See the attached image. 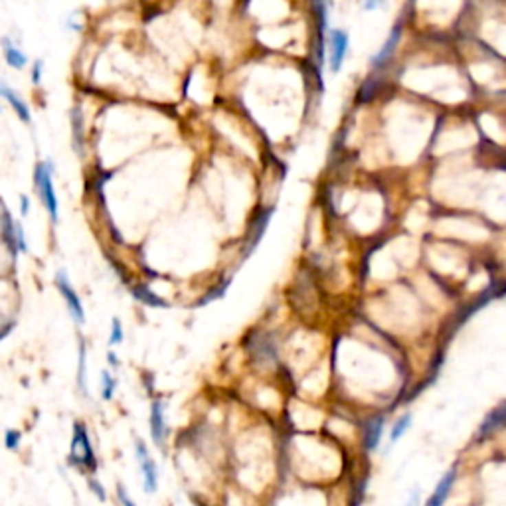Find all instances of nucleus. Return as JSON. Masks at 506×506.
I'll return each mask as SVG.
<instances>
[{
  "label": "nucleus",
  "instance_id": "f257e3e1",
  "mask_svg": "<svg viewBox=\"0 0 506 506\" xmlns=\"http://www.w3.org/2000/svg\"><path fill=\"white\" fill-rule=\"evenodd\" d=\"M69 461H72V465L83 469L85 473H95L97 471V457H95L94 445H91L85 424H76L74 426V439H72Z\"/></svg>",
  "mask_w": 506,
  "mask_h": 506
},
{
  "label": "nucleus",
  "instance_id": "f03ea898",
  "mask_svg": "<svg viewBox=\"0 0 506 506\" xmlns=\"http://www.w3.org/2000/svg\"><path fill=\"white\" fill-rule=\"evenodd\" d=\"M34 180H36V186H38L42 202L46 206L47 214L52 216L54 223H58V196H56L54 182H52V164L50 162H38Z\"/></svg>",
  "mask_w": 506,
  "mask_h": 506
},
{
  "label": "nucleus",
  "instance_id": "7ed1b4c3",
  "mask_svg": "<svg viewBox=\"0 0 506 506\" xmlns=\"http://www.w3.org/2000/svg\"><path fill=\"white\" fill-rule=\"evenodd\" d=\"M135 451H137V459H139V467H141L142 489H144V492L153 494L158 487L157 463L153 461L151 453H148V449H146V445L142 441H137Z\"/></svg>",
  "mask_w": 506,
  "mask_h": 506
},
{
  "label": "nucleus",
  "instance_id": "20e7f679",
  "mask_svg": "<svg viewBox=\"0 0 506 506\" xmlns=\"http://www.w3.org/2000/svg\"><path fill=\"white\" fill-rule=\"evenodd\" d=\"M56 285H58V289H60V293H62L63 300H65L69 313L74 316V320L79 322V324H83V322H85V313H83V307H81V300H79L78 293H76L74 287L69 285V279H67L65 271H58V275H56Z\"/></svg>",
  "mask_w": 506,
  "mask_h": 506
},
{
  "label": "nucleus",
  "instance_id": "39448f33",
  "mask_svg": "<svg viewBox=\"0 0 506 506\" xmlns=\"http://www.w3.org/2000/svg\"><path fill=\"white\" fill-rule=\"evenodd\" d=\"M151 437L157 447L164 445L166 439V421H164V406L160 399H155L151 406Z\"/></svg>",
  "mask_w": 506,
  "mask_h": 506
},
{
  "label": "nucleus",
  "instance_id": "423d86ee",
  "mask_svg": "<svg viewBox=\"0 0 506 506\" xmlns=\"http://www.w3.org/2000/svg\"><path fill=\"white\" fill-rule=\"evenodd\" d=\"M348 52V34L342 30H332L331 32V69L336 74L342 62L346 58Z\"/></svg>",
  "mask_w": 506,
  "mask_h": 506
},
{
  "label": "nucleus",
  "instance_id": "0eeeda50",
  "mask_svg": "<svg viewBox=\"0 0 506 506\" xmlns=\"http://www.w3.org/2000/svg\"><path fill=\"white\" fill-rule=\"evenodd\" d=\"M455 476H457V471L455 469H451L449 473H445L441 481H439V485L435 487L433 490V494H431V498H429V503L427 506H443L445 505V500H447V496H449V492L453 489V485H455Z\"/></svg>",
  "mask_w": 506,
  "mask_h": 506
},
{
  "label": "nucleus",
  "instance_id": "6e6552de",
  "mask_svg": "<svg viewBox=\"0 0 506 506\" xmlns=\"http://www.w3.org/2000/svg\"><path fill=\"white\" fill-rule=\"evenodd\" d=\"M0 97H4L8 103H10V107L20 115V119L22 121H26V123H30V111H28V105L18 97L14 89H10V87H6L4 83H0Z\"/></svg>",
  "mask_w": 506,
  "mask_h": 506
},
{
  "label": "nucleus",
  "instance_id": "1a4fd4ad",
  "mask_svg": "<svg viewBox=\"0 0 506 506\" xmlns=\"http://www.w3.org/2000/svg\"><path fill=\"white\" fill-rule=\"evenodd\" d=\"M399 36H402V24H395L394 28H392V32H390V36H388V40H386L384 47L374 56V60H372L374 65H382V63L386 62V60L394 54L395 46H397V42H399Z\"/></svg>",
  "mask_w": 506,
  "mask_h": 506
},
{
  "label": "nucleus",
  "instance_id": "9d476101",
  "mask_svg": "<svg viewBox=\"0 0 506 506\" xmlns=\"http://www.w3.org/2000/svg\"><path fill=\"white\" fill-rule=\"evenodd\" d=\"M382 431H384V419L382 417H376L372 419L366 431H364V443H366V449L374 451L378 447L380 439H382Z\"/></svg>",
  "mask_w": 506,
  "mask_h": 506
},
{
  "label": "nucleus",
  "instance_id": "9b49d317",
  "mask_svg": "<svg viewBox=\"0 0 506 506\" xmlns=\"http://www.w3.org/2000/svg\"><path fill=\"white\" fill-rule=\"evenodd\" d=\"M2 44H4V58H6V62L10 67H16V69H22L24 65H26V56H24V52L20 50V47H16L14 44H10V40L8 38H4L2 40Z\"/></svg>",
  "mask_w": 506,
  "mask_h": 506
},
{
  "label": "nucleus",
  "instance_id": "f8f14e48",
  "mask_svg": "<svg viewBox=\"0 0 506 506\" xmlns=\"http://www.w3.org/2000/svg\"><path fill=\"white\" fill-rule=\"evenodd\" d=\"M131 293H133L135 299L141 300L144 305H151V307H166V302L160 299L158 295H155V293L148 289V285H135V287L131 289Z\"/></svg>",
  "mask_w": 506,
  "mask_h": 506
},
{
  "label": "nucleus",
  "instance_id": "ddd939ff",
  "mask_svg": "<svg viewBox=\"0 0 506 506\" xmlns=\"http://www.w3.org/2000/svg\"><path fill=\"white\" fill-rule=\"evenodd\" d=\"M2 234H4V241H6L8 250L12 253V257H16V255H18V245H16V221H12L8 212H4V216H2Z\"/></svg>",
  "mask_w": 506,
  "mask_h": 506
},
{
  "label": "nucleus",
  "instance_id": "4468645a",
  "mask_svg": "<svg viewBox=\"0 0 506 506\" xmlns=\"http://www.w3.org/2000/svg\"><path fill=\"white\" fill-rule=\"evenodd\" d=\"M410 426H411V413L402 415V417L395 421V426L392 427V431H390V441L395 443L399 437H404V433L410 429Z\"/></svg>",
  "mask_w": 506,
  "mask_h": 506
},
{
  "label": "nucleus",
  "instance_id": "2eb2a0df",
  "mask_svg": "<svg viewBox=\"0 0 506 506\" xmlns=\"http://www.w3.org/2000/svg\"><path fill=\"white\" fill-rule=\"evenodd\" d=\"M72 125H74V142L76 146L83 144V119H81V111L74 109L72 111Z\"/></svg>",
  "mask_w": 506,
  "mask_h": 506
},
{
  "label": "nucleus",
  "instance_id": "dca6fc26",
  "mask_svg": "<svg viewBox=\"0 0 506 506\" xmlns=\"http://www.w3.org/2000/svg\"><path fill=\"white\" fill-rule=\"evenodd\" d=\"M101 384H103V390H101V394H103V399H107L109 402L111 397L115 395V388H117V380L111 376L109 372H103L101 374Z\"/></svg>",
  "mask_w": 506,
  "mask_h": 506
},
{
  "label": "nucleus",
  "instance_id": "f3484780",
  "mask_svg": "<svg viewBox=\"0 0 506 506\" xmlns=\"http://www.w3.org/2000/svg\"><path fill=\"white\" fill-rule=\"evenodd\" d=\"M78 386L83 394H87V386H85V346H79V372H78Z\"/></svg>",
  "mask_w": 506,
  "mask_h": 506
},
{
  "label": "nucleus",
  "instance_id": "a211bd4d",
  "mask_svg": "<svg viewBox=\"0 0 506 506\" xmlns=\"http://www.w3.org/2000/svg\"><path fill=\"white\" fill-rule=\"evenodd\" d=\"M20 439H22V433H20V431H16V429H8V431H6V435H4V445H6V449L16 451V449L20 447Z\"/></svg>",
  "mask_w": 506,
  "mask_h": 506
},
{
  "label": "nucleus",
  "instance_id": "6ab92c4d",
  "mask_svg": "<svg viewBox=\"0 0 506 506\" xmlns=\"http://www.w3.org/2000/svg\"><path fill=\"white\" fill-rule=\"evenodd\" d=\"M123 342V327H121V320L119 318H113V331L109 336V346L115 344H121Z\"/></svg>",
  "mask_w": 506,
  "mask_h": 506
},
{
  "label": "nucleus",
  "instance_id": "aec40b11",
  "mask_svg": "<svg viewBox=\"0 0 506 506\" xmlns=\"http://www.w3.org/2000/svg\"><path fill=\"white\" fill-rule=\"evenodd\" d=\"M89 489L94 490L95 496H97L99 500H105V498H107V490H105V487H103L97 478H89Z\"/></svg>",
  "mask_w": 506,
  "mask_h": 506
},
{
  "label": "nucleus",
  "instance_id": "412c9836",
  "mask_svg": "<svg viewBox=\"0 0 506 506\" xmlns=\"http://www.w3.org/2000/svg\"><path fill=\"white\" fill-rule=\"evenodd\" d=\"M117 498H119V503H121V506H137L135 505V500L129 496V492L125 490V487H117Z\"/></svg>",
  "mask_w": 506,
  "mask_h": 506
},
{
  "label": "nucleus",
  "instance_id": "4be33fe9",
  "mask_svg": "<svg viewBox=\"0 0 506 506\" xmlns=\"http://www.w3.org/2000/svg\"><path fill=\"white\" fill-rule=\"evenodd\" d=\"M42 69H44V62H38L34 63V69H32V81L34 83H40V79H42Z\"/></svg>",
  "mask_w": 506,
  "mask_h": 506
},
{
  "label": "nucleus",
  "instance_id": "5701e85b",
  "mask_svg": "<svg viewBox=\"0 0 506 506\" xmlns=\"http://www.w3.org/2000/svg\"><path fill=\"white\" fill-rule=\"evenodd\" d=\"M419 503H421V490L413 489L410 492V498H408L406 506H419Z\"/></svg>",
  "mask_w": 506,
  "mask_h": 506
},
{
  "label": "nucleus",
  "instance_id": "b1692460",
  "mask_svg": "<svg viewBox=\"0 0 506 506\" xmlns=\"http://www.w3.org/2000/svg\"><path fill=\"white\" fill-rule=\"evenodd\" d=\"M12 329H14V322H12V320H10V322H6V324H4V327L0 329V340H2V338H4V336L8 334V332L12 331Z\"/></svg>",
  "mask_w": 506,
  "mask_h": 506
},
{
  "label": "nucleus",
  "instance_id": "393cba45",
  "mask_svg": "<svg viewBox=\"0 0 506 506\" xmlns=\"http://www.w3.org/2000/svg\"><path fill=\"white\" fill-rule=\"evenodd\" d=\"M107 360H109V364L113 366V368H117L119 364H117V356H115V352H107Z\"/></svg>",
  "mask_w": 506,
  "mask_h": 506
},
{
  "label": "nucleus",
  "instance_id": "a878e982",
  "mask_svg": "<svg viewBox=\"0 0 506 506\" xmlns=\"http://www.w3.org/2000/svg\"><path fill=\"white\" fill-rule=\"evenodd\" d=\"M20 200H22V214L26 216L28 214V196H22Z\"/></svg>",
  "mask_w": 506,
  "mask_h": 506
}]
</instances>
